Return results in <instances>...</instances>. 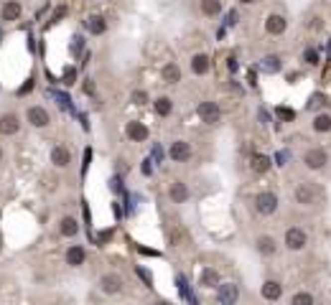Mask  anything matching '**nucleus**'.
<instances>
[{
    "instance_id": "27",
    "label": "nucleus",
    "mask_w": 331,
    "mask_h": 305,
    "mask_svg": "<svg viewBox=\"0 0 331 305\" xmlns=\"http://www.w3.org/2000/svg\"><path fill=\"white\" fill-rule=\"evenodd\" d=\"M311 127H314V133H331V115H326V112H321V115H316L314 117V122H311Z\"/></svg>"
},
{
    "instance_id": "22",
    "label": "nucleus",
    "mask_w": 331,
    "mask_h": 305,
    "mask_svg": "<svg viewBox=\"0 0 331 305\" xmlns=\"http://www.w3.org/2000/svg\"><path fill=\"white\" fill-rule=\"evenodd\" d=\"M161 79H163V84H179V81H181V69H179V64H176V61H168L166 67L161 69Z\"/></svg>"
},
{
    "instance_id": "30",
    "label": "nucleus",
    "mask_w": 331,
    "mask_h": 305,
    "mask_svg": "<svg viewBox=\"0 0 331 305\" xmlns=\"http://www.w3.org/2000/svg\"><path fill=\"white\" fill-rule=\"evenodd\" d=\"M303 61L308 64V67H316V64L321 61V56H319L316 49H306V51H303Z\"/></svg>"
},
{
    "instance_id": "6",
    "label": "nucleus",
    "mask_w": 331,
    "mask_h": 305,
    "mask_svg": "<svg viewBox=\"0 0 331 305\" xmlns=\"http://www.w3.org/2000/svg\"><path fill=\"white\" fill-rule=\"evenodd\" d=\"M283 244H285V249H291V252H301V249H306V244H308V234H306L301 227H291L288 231H285Z\"/></svg>"
},
{
    "instance_id": "17",
    "label": "nucleus",
    "mask_w": 331,
    "mask_h": 305,
    "mask_svg": "<svg viewBox=\"0 0 331 305\" xmlns=\"http://www.w3.org/2000/svg\"><path fill=\"white\" fill-rule=\"evenodd\" d=\"M69 163H72V152H69V148L54 145V148H51V165H54V168H69Z\"/></svg>"
},
{
    "instance_id": "42",
    "label": "nucleus",
    "mask_w": 331,
    "mask_h": 305,
    "mask_svg": "<svg viewBox=\"0 0 331 305\" xmlns=\"http://www.w3.org/2000/svg\"><path fill=\"white\" fill-rule=\"evenodd\" d=\"M112 234H115L112 229H105V231L100 234V244H105V242H107V239H112Z\"/></svg>"
},
{
    "instance_id": "9",
    "label": "nucleus",
    "mask_w": 331,
    "mask_h": 305,
    "mask_svg": "<svg viewBox=\"0 0 331 305\" xmlns=\"http://www.w3.org/2000/svg\"><path fill=\"white\" fill-rule=\"evenodd\" d=\"M125 135H127L130 143H145V140L150 138V130H148V125L140 122V120H130V122L125 125Z\"/></svg>"
},
{
    "instance_id": "21",
    "label": "nucleus",
    "mask_w": 331,
    "mask_h": 305,
    "mask_svg": "<svg viewBox=\"0 0 331 305\" xmlns=\"http://www.w3.org/2000/svg\"><path fill=\"white\" fill-rule=\"evenodd\" d=\"M20 13H23V5H20L18 0H8L3 5V10H0V18H3L5 23H13V20L20 18Z\"/></svg>"
},
{
    "instance_id": "33",
    "label": "nucleus",
    "mask_w": 331,
    "mask_h": 305,
    "mask_svg": "<svg viewBox=\"0 0 331 305\" xmlns=\"http://www.w3.org/2000/svg\"><path fill=\"white\" fill-rule=\"evenodd\" d=\"M324 104H329L326 97L324 94H314L311 99H308V110H319V107H324Z\"/></svg>"
},
{
    "instance_id": "20",
    "label": "nucleus",
    "mask_w": 331,
    "mask_h": 305,
    "mask_svg": "<svg viewBox=\"0 0 331 305\" xmlns=\"http://www.w3.org/2000/svg\"><path fill=\"white\" fill-rule=\"evenodd\" d=\"M260 295L265 298V300H280V295H283V285L278 280H265L262 282V288H260Z\"/></svg>"
},
{
    "instance_id": "37",
    "label": "nucleus",
    "mask_w": 331,
    "mask_h": 305,
    "mask_svg": "<svg viewBox=\"0 0 331 305\" xmlns=\"http://www.w3.org/2000/svg\"><path fill=\"white\" fill-rule=\"evenodd\" d=\"M153 163H156V160H153V158H145V160H143V165H140V170H143V176H150V173H153Z\"/></svg>"
},
{
    "instance_id": "24",
    "label": "nucleus",
    "mask_w": 331,
    "mask_h": 305,
    "mask_svg": "<svg viewBox=\"0 0 331 305\" xmlns=\"http://www.w3.org/2000/svg\"><path fill=\"white\" fill-rule=\"evenodd\" d=\"M59 234L66 236V239H72L79 234V222L74 219V216H64V219L59 222Z\"/></svg>"
},
{
    "instance_id": "32",
    "label": "nucleus",
    "mask_w": 331,
    "mask_h": 305,
    "mask_svg": "<svg viewBox=\"0 0 331 305\" xmlns=\"http://www.w3.org/2000/svg\"><path fill=\"white\" fill-rule=\"evenodd\" d=\"M275 115H278L280 120H285V122H293V120H296V112L288 110V107H275Z\"/></svg>"
},
{
    "instance_id": "10",
    "label": "nucleus",
    "mask_w": 331,
    "mask_h": 305,
    "mask_svg": "<svg viewBox=\"0 0 331 305\" xmlns=\"http://www.w3.org/2000/svg\"><path fill=\"white\" fill-rule=\"evenodd\" d=\"M168 199H171V204H186L191 199V188L184 181H171L168 183Z\"/></svg>"
},
{
    "instance_id": "47",
    "label": "nucleus",
    "mask_w": 331,
    "mask_h": 305,
    "mask_svg": "<svg viewBox=\"0 0 331 305\" xmlns=\"http://www.w3.org/2000/svg\"><path fill=\"white\" fill-rule=\"evenodd\" d=\"M237 3H242V5H252L255 0H237Z\"/></svg>"
},
{
    "instance_id": "12",
    "label": "nucleus",
    "mask_w": 331,
    "mask_h": 305,
    "mask_svg": "<svg viewBox=\"0 0 331 305\" xmlns=\"http://www.w3.org/2000/svg\"><path fill=\"white\" fill-rule=\"evenodd\" d=\"M255 249H257V254H262V257H275V254H278V242H275V236L260 234V236L255 239Z\"/></svg>"
},
{
    "instance_id": "34",
    "label": "nucleus",
    "mask_w": 331,
    "mask_h": 305,
    "mask_svg": "<svg viewBox=\"0 0 331 305\" xmlns=\"http://www.w3.org/2000/svg\"><path fill=\"white\" fill-rule=\"evenodd\" d=\"M237 23H239V13L237 10H229L224 15V26H237Z\"/></svg>"
},
{
    "instance_id": "4",
    "label": "nucleus",
    "mask_w": 331,
    "mask_h": 305,
    "mask_svg": "<svg viewBox=\"0 0 331 305\" xmlns=\"http://www.w3.org/2000/svg\"><path fill=\"white\" fill-rule=\"evenodd\" d=\"M316 196H319L316 186L308 183V181H301V183L293 188V199H296L298 206H314V204H316Z\"/></svg>"
},
{
    "instance_id": "3",
    "label": "nucleus",
    "mask_w": 331,
    "mask_h": 305,
    "mask_svg": "<svg viewBox=\"0 0 331 305\" xmlns=\"http://www.w3.org/2000/svg\"><path fill=\"white\" fill-rule=\"evenodd\" d=\"M303 165L308 168V170H324L326 168V163H329V152L324 150V148H308L306 152H303Z\"/></svg>"
},
{
    "instance_id": "5",
    "label": "nucleus",
    "mask_w": 331,
    "mask_h": 305,
    "mask_svg": "<svg viewBox=\"0 0 331 305\" xmlns=\"http://www.w3.org/2000/svg\"><path fill=\"white\" fill-rule=\"evenodd\" d=\"M26 120H28V125L36 127V130H43V127L51 125L49 110H46V107H41V104H31V107H28V110H26Z\"/></svg>"
},
{
    "instance_id": "18",
    "label": "nucleus",
    "mask_w": 331,
    "mask_h": 305,
    "mask_svg": "<svg viewBox=\"0 0 331 305\" xmlns=\"http://www.w3.org/2000/svg\"><path fill=\"white\" fill-rule=\"evenodd\" d=\"M260 72H265V74H280V72H283V59H280L278 54L262 56V61H260Z\"/></svg>"
},
{
    "instance_id": "28",
    "label": "nucleus",
    "mask_w": 331,
    "mask_h": 305,
    "mask_svg": "<svg viewBox=\"0 0 331 305\" xmlns=\"http://www.w3.org/2000/svg\"><path fill=\"white\" fill-rule=\"evenodd\" d=\"M153 107H156V115H158V117H168V115L173 112V102H171V97H158L156 102H153Z\"/></svg>"
},
{
    "instance_id": "23",
    "label": "nucleus",
    "mask_w": 331,
    "mask_h": 305,
    "mask_svg": "<svg viewBox=\"0 0 331 305\" xmlns=\"http://www.w3.org/2000/svg\"><path fill=\"white\" fill-rule=\"evenodd\" d=\"M250 168H252V173H268L273 168V158L262 155V152H255V155L250 158Z\"/></svg>"
},
{
    "instance_id": "25",
    "label": "nucleus",
    "mask_w": 331,
    "mask_h": 305,
    "mask_svg": "<svg viewBox=\"0 0 331 305\" xmlns=\"http://www.w3.org/2000/svg\"><path fill=\"white\" fill-rule=\"evenodd\" d=\"M199 8L207 18H217L222 13V0H199Z\"/></svg>"
},
{
    "instance_id": "14",
    "label": "nucleus",
    "mask_w": 331,
    "mask_h": 305,
    "mask_svg": "<svg viewBox=\"0 0 331 305\" xmlns=\"http://www.w3.org/2000/svg\"><path fill=\"white\" fill-rule=\"evenodd\" d=\"M20 130V120H18V115H13V112H5V115H0V135L3 138H10V135H15Z\"/></svg>"
},
{
    "instance_id": "15",
    "label": "nucleus",
    "mask_w": 331,
    "mask_h": 305,
    "mask_svg": "<svg viewBox=\"0 0 331 305\" xmlns=\"http://www.w3.org/2000/svg\"><path fill=\"white\" fill-rule=\"evenodd\" d=\"M209 72H212V59H209V54H194L191 56V74L207 76Z\"/></svg>"
},
{
    "instance_id": "2",
    "label": "nucleus",
    "mask_w": 331,
    "mask_h": 305,
    "mask_svg": "<svg viewBox=\"0 0 331 305\" xmlns=\"http://www.w3.org/2000/svg\"><path fill=\"white\" fill-rule=\"evenodd\" d=\"M196 115H199V120H202L204 125H219L222 122V107H219L217 102H212V99H204V102H199Z\"/></svg>"
},
{
    "instance_id": "44",
    "label": "nucleus",
    "mask_w": 331,
    "mask_h": 305,
    "mask_svg": "<svg viewBox=\"0 0 331 305\" xmlns=\"http://www.w3.org/2000/svg\"><path fill=\"white\" fill-rule=\"evenodd\" d=\"M247 81H250V84H252V86H255V84H257V74H255V72H252V69H250V72H247Z\"/></svg>"
},
{
    "instance_id": "31",
    "label": "nucleus",
    "mask_w": 331,
    "mask_h": 305,
    "mask_svg": "<svg viewBox=\"0 0 331 305\" xmlns=\"http://www.w3.org/2000/svg\"><path fill=\"white\" fill-rule=\"evenodd\" d=\"M130 102L135 104V107H143V104L148 102V92H143V89H135V92L130 94Z\"/></svg>"
},
{
    "instance_id": "48",
    "label": "nucleus",
    "mask_w": 331,
    "mask_h": 305,
    "mask_svg": "<svg viewBox=\"0 0 331 305\" xmlns=\"http://www.w3.org/2000/svg\"><path fill=\"white\" fill-rule=\"evenodd\" d=\"M0 160H3V148H0Z\"/></svg>"
},
{
    "instance_id": "1",
    "label": "nucleus",
    "mask_w": 331,
    "mask_h": 305,
    "mask_svg": "<svg viewBox=\"0 0 331 305\" xmlns=\"http://www.w3.org/2000/svg\"><path fill=\"white\" fill-rule=\"evenodd\" d=\"M252 206H255V211L260 216H273L278 211V206H280L278 204V193H273V191H260V193H255Z\"/></svg>"
},
{
    "instance_id": "39",
    "label": "nucleus",
    "mask_w": 331,
    "mask_h": 305,
    "mask_svg": "<svg viewBox=\"0 0 331 305\" xmlns=\"http://www.w3.org/2000/svg\"><path fill=\"white\" fill-rule=\"evenodd\" d=\"M74 79H77V69H66L64 72V84H74Z\"/></svg>"
},
{
    "instance_id": "38",
    "label": "nucleus",
    "mask_w": 331,
    "mask_h": 305,
    "mask_svg": "<svg viewBox=\"0 0 331 305\" xmlns=\"http://www.w3.org/2000/svg\"><path fill=\"white\" fill-rule=\"evenodd\" d=\"M227 69H229V74H237V72H239V61H237L234 56L227 59Z\"/></svg>"
},
{
    "instance_id": "26",
    "label": "nucleus",
    "mask_w": 331,
    "mask_h": 305,
    "mask_svg": "<svg viewBox=\"0 0 331 305\" xmlns=\"http://www.w3.org/2000/svg\"><path fill=\"white\" fill-rule=\"evenodd\" d=\"M199 285H202V288H207V290L217 288V285H219V272H217V270H212V267L202 270V277H199Z\"/></svg>"
},
{
    "instance_id": "36",
    "label": "nucleus",
    "mask_w": 331,
    "mask_h": 305,
    "mask_svg": "<svg viewBox=\"0 0 331 305\" xmlns=\"http://www.w3.org/2000/svg\"><path fill=\"white\" fill-rule=\"evenodd\" d=\"M135 272H138V275L143 277V282H145V285H148V288L153 285V275H150V272H148L145 267H135Z\"/></svg>"
},
{
    "instance_id": "19",
    "label": "nucleus",
    "mask_w": 331,
    "mask_h": 305,
    "mask_svg": "<svg viewBox=\"0 0 331 305\" xmlns=\"http://www.w3.org/2000/svg\"><path fill=\"white\" fill-rule=\"evenodd\" d=\"M84 28L90 31L92 36H102V33L107 31V20H105V15H97V13H92V15H87V20H84Z\"/></svg>"
},
{
    "instance_id": "40",
    "label": "nucleus",
    "mask_w": 331,
    "mask_h": 305,
    "mask_svg": "<svg viewBox=\"0 0 331 305\" xmlns=\"http://www.w3.org/2000/svg\"><path fill=\"white\" fill-rule=\"evenodd\" d=\"M110 188H112L115 193H120V191H122V178H120V176H115L112 181H110Z\"/></svg>"
},
{
    "instance_id": "7",
    "label": "nucleus",
    "mask_w": 331,
    "mask_h": 305,
    "mask_svg": "<svg viewBox=\"0 0 331 305\" xmlns=\"http://www.w3.org/2000/svg\"><path fill=\"white\" fill-rule=\"evenodd\" d=\"M214 290H217V300L222 305H234L239 300V285L237 282H219Z\"/></svg>"
},
{
    "instance_id": "11",
    "label": "nucleus",
    "mask_w": 331,
    "mask_h": 305,
    "mask_svg": "<svg viewBox=\"0 0 331 305\" xmlns=\"http://www.w3.org/2000/svg\"><path fill=\"white\" fill-rule=\"evenodd\" d=\"M100 290L105 295H120L122 293V277L115 275V272H107L100 277Z\"/></svg>"
},
{
    "instance_id": "35",
    "label": "nucleus",
    "mask_w": 331,
    "mask_h": 305,
    "mask_svg": "<svg viewBox=\"0 0 331 305\" xmlns=\"http://www.w3.org/2000/svg\"><path fill=\"white\" fill-rule=\"evenodd\" d=\"M82 49H84V38H82V36H74V43H72V49H69L72 56H77Z\"/></svg>"
},
{
    "instance_id": "43",
    "label": "nucleus",
    "mask_w": 331,
    "mask_h": 305,
    "mask_svg": "<svg viewBox=\"0 0 331 305\" xmlns=\"http://www.w3.org/2000/svg\"><path fill=\"white\" fill-rule=\"evenodd\" d=\"M308 28H311V31H319L321 28V18L316 15V18H311V23H308Z\"/></svg>"
},
{
    "instance_id": "49",
    "label": "nucleus",
    "mask_w": 331,
    "mask_h": 305,
    "mask_svg": "<svg viewBox=\"0 0 331 305\" xmlns=\"http://www.w3.org/2000/svg\"><path fill=\"white\" fill-rule=\"evenodd\" d=\"M92 3H102V0H92Z\"/></svg>"
},
{
    "instance_id": "13",
    "label": "nucleus",
    "mask_w": 331,
    "mask_h": 305,
    "mask_svg": "<svg viewBox=\"0 0 331 305\" xmlns=\"http://www.w3.org/2000/svg\"><path fill=\"white\" fill-rule=\"evenodd\" d=\"M285 28H288V20H285L280 13H270L268 18H265V31H268L270 36H283Z\"/></svg>"
},
{
    "instance_id": "16",
    "label": "nucleus",
    "mask_w": 331,
    "mask_h": 305,
    "mask_svg": "<svg viewBox=\"0 0 331 305\" xmlns=\"http://www.w3.org/2000/svg\"><path fill=\"white\" fill-rule=\"evenodd\" d=\"M64 259H66V265H69V267H82L87 262V249L82 244H72L69 249H66Z\"/></svg>"
},
{
    "instance_id": "46",
    "label": "nucleus",
    "mask_w": 331,
    "mask_h": 305,
    "mask_svg": "<svg viewBox=\"0 0 331 305\" xmlns=\"http://www.w3.org/2000/svg\"><path fill=\"white\" fill-rule=\"evenodd\" d=\"M64 13H66V8H59V10H56V13H54V20H59V18H61V15H64Z\"/></svg>"
},
{
    "instance_id": "45",
    "label": "nucleus",
    "mask_w": 331,
    "mask_h": 305,
    "mask_svg": "<svg viewBox=\"0 0 331 305\" xmlns=\"http://www.w3.org/2000/svg\"><path fill=\"white\" fill-rule=\"evenodd\" d=\"M275 160H278V165H285V160H288V152H280Z\"/></svg>"
},
{
    "instance_id": "8",
    "label": "nucleus",
    "mask_w": 331,
    "mask_h": 305,
    "mask_svg": "<svg viewBox=\"0 0 331 305\" xmlns=\"http://www.w3.org/2000/svg\"><path fill=\"white\" fill-rule=\"evenodd\" d=\"M191 155H194V150H191V143H186V140H173L168 145V158L173 163H186V160H191Z\"/></svg>"
},
{
    "instance_id": "41",
    "label": "nucleus",
    "mask_w": 331,
    "mask_h": 305,
    "mask_svg": "<svg viewBox=\"0 0 331 305\" xmlns=\"http://www.w3.org/2000/svg\"><path fill=\"white\" fill-rule=\"evenodd\" d=\"M84 94H95V81L92 79H84Z\"/></svg>"
},
{
    "instance_id": "29",
    "label": "nucleus",
    "mask_w": 331,
    "mask_h": 305,
    "mask_svg": "<svg viewBox=\"0 0 331 305\" xmlns=\"http://www.w3.org/2000/svg\"><path fill=\"white\" fill-rule=\"evenodd\" d=\"M291 305H314V295L311 293H296L291 298Z\"/></svg>"
}]
</instances>
